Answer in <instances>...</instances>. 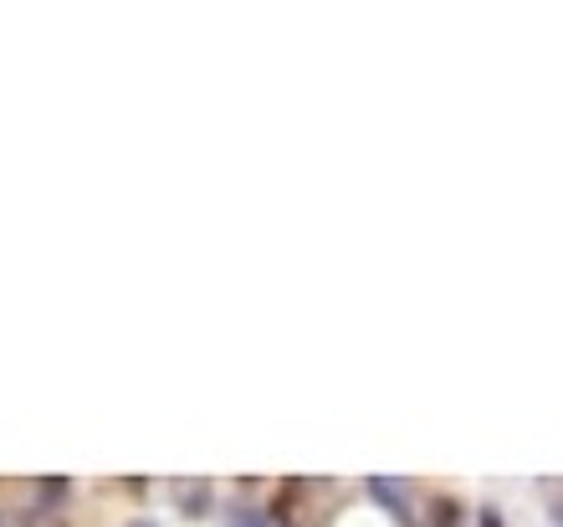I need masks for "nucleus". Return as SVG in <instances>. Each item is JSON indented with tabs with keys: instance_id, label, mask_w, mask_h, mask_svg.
<instances>
[{
	"instance_id": "f257e3e1",
	"label": "nucleus",
	"mask_w": 563,
	"mask_h": 527,
	"mask_svg": "<svg viewBox=\"0 0 563 527\" xmlns=\"http://www.w3.org/2000/svg\"><path fill=\"white\" fill-rule=\"evenodd\" d=\"M231 527H277V522H272L267 512H236V522H231Z\"/></svg>"
},
{
	"instance_id": "f03ea898",
	"label": "nucleus",
	"mask_w": 563,
	"mask_h": 527,
	"mask_svg": "<svg viewBox=\"0 0 563 527\" xmlns=\"http://www.w3.org/2000/svg\"><path fill=\"white\" fill-rule=\"evenodd\" d=\"M553 517H558V527H563V502H558V507H553Z\"/></svg>"
},
{
	"instance_id": "7ed1b4c3",
	"label": "nucleus",
	"mask_w": 563,
	"mask_h": 527,
	"mask_svg": "<svg viewBox=\"0 0 563 527\" xmlns=\"http://www.w3.org/2000/svg\"><path fill=\"white\" fill-rule=\"evenodd\" d=\"M134 527H149V522H134Z\"/></svg>"
}]
</instances>
